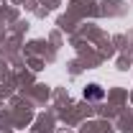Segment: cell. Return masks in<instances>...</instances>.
Returning a JSON list of instances; mask_svg holds the SVG:
<instances>
[{
	"label": "cell",
	"mask_w": 133,
	"mask_h": 133,
	"mask_svg": "<svg viewBox=\"0 0 133 133\" xmlns=\"http://www.w3.org/2000/svg\"><path fill=\"white\" fill-rule=\"evenodd\" d=\"M84 97H90V100H97V97H102V90H100L97 84H92V87H87V90H84Z\"/></svg>",
	"instance_id": "1"
}]
</instances>
